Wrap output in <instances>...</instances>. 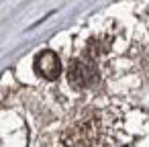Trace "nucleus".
<instances>
[{"instance_id": "f257e3e1", "label": "nucleus", "mask_w": 149, "mask_h": 147, "mask_svg": "<svg viewBox=\"0 0 149 147\" xmlns=\"http://www.w3.org/2000/svg\"><path fill=\"white\" fill-rule=\"evenodd\" d=\"M68 80L74 88H88V86L96 84L98 72H96L94 63L84 61V59H76V61H72V65L68 70Z\"/></svg>"}, {"instance_id": "f03ea898", "label": "nucleus", "mask_w": 149, "mask_h": 147, "mask_svg": "<svg viewBox=\"0 0 149 147\" xmlns=\"http://www.w3.org/2000/svg\"><path fill=\"white\" fill-rule=\"evenodd\" d=\"M35 70L39 76H43L45 80H55L61 72V63H59V57L53 53V51H43L37 55L35 59Z\"/></svg>"}]
</instances>
